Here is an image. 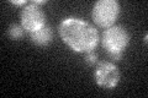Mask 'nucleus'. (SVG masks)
<instances>
[{"instance_id":"obj_1","label":"nucleus","mask_w":148,"mask_h":98,"mask_svg":"<svg viewBox=\"0 0 148 98\" xmlns=\"http://www.w3.org/2000/svg\"><path fill=\"white\" fill-rule=\"evenodd\" d=\"M58 32L61 39L77 53L92 52L100 42L99 31L91 23L79 17L69 16L63 18L59 23Z\"/></svg>"},{"instance_id":"obj_2","label":"nucleus","mask_w":148,"mask_h":98,"mask_svg":"<svg viewBox=\"0 0 148 98\" xmlns=\"http://www.w3.org/2000/svg\"><path fill=\"white\" fill-rule=\"evenodd\" d=\"M131 36L123 26L114 25L106 28L101 36V44L106 49L110 59L120 62L123 57V53L130 44Z\"/></svg>"},{"instance_id":"obj_3","label":"nucleus","mask_w":148,"mask_h":98,"mask_svg":"<svg viewBox=\"0 0 148 98\" xmlns=\"http://www.w3.org/2000/svg\"><path fill=\"white\" fill-rule=\"evenodd\" d=\"M121 6L116 0H98L91 10V17L100 28H109L119 20Z\"/></svg>"},{"instance_id":"obj_4","label":"nucleus","mask_w":148,"mask_h":98,"mask_svg":"<svg viewBox=\"0 0 148 98\" xmlns=\"http://www.w3.org/2000/svg\"><path fill=\"white\" fill-rule=\"evenodd\" d=\"M20 20H21V26L24 27L26 34L37 32L47 25L46 23L47 16H46L45 11L34 3H29L26 6L21 9Z\"/></svg>"},{"instance_id":"obj_5","label":"nucleus","mask_w":148,"mask_h":98,"mask_svg":"<svg viewBox=\"0 0 148 98\" xmlns=\"http://www.w3.org/2000/svg\"><path fill=\"white\" fill-rule=\"evenodd\" d=\"M94 78L96 85L105 88H115L121 78L117 65L112 62H98L95 65Z\"/></svg>"},{"instance_id":"obj_6","label":"nucleus","mask_w":148,"mask_h":98,"mask_svg":"<svg viewBox=\"0 0 148 98\" xmlns=\"http://www.w3.org/2000/svg\"><path fill=\"white\" fill-rule=\"evenodd\" d=\"M29 36L30 41L37 47H47L48 44L52 43L53 41V30L52 27L46 25L45 27H42L41 30H38L37 32L27 34Z\"/></svg>"},{"instance_id":"obj_7","label":"nucleus","mask_w":148,"mask_h":98,"mask_svg":"<svg viewBox=\"0 0 148 98\" xmlns=\"http://www.w3.org/2000/svg\"><path fill=\"white\" fill-rule=\"evenodd\" d=\"M26 32L24 30V27L17 23H11L8 28V36L11 41H20L25 37Z\"/></svg>"},{"instance_id":"obj_8","label":"nucleus","mask_w":148,"mask_h":98,"mask_svg":"<svg viewBox=\"0 0 148 98\" xmlns=\"http://www.w3.org/2000/svg\"><path fill=\"white\" fill-rule=\"evenodd\" d=\"M84 62L86 63L88 66H94V65L98 64V54H96L94 50L89 52V53H85Z\"/></svg>"},{"instance_id":"obj_9","label":"nucleus","mask_w":148,"mask_h":98,"mask_svg":"<svg viewBox=\"0 0 148 98\" xmlns=\"http://www.w3.org/2000/svg\"><path fill=\"white\" fill-rule=\"evenodd\" d=\"M10 4L16 5V6H26L29 3H27V0H11Z\"/></svg>"},{"instance_id":"obj_10","label":"nucleus","mask_w":148,"mask_h":98,"mask_svg":"<svg viewBox=\"0 0 148 98\" xmlns=\"http://www.w3.org/2000/svg\"><path fill=\"white\" fill-rule=\"evenodd\" d=\"M31 3H34V4H36V5L40 6V5H45L47 1H46V0H34V1H31Z\"/></svg>"},{"instance_id":"obj_11","label":"nucleus","mask_w":148,"mask_h":98,"mask_svg":"<svg viewBox=\"0 0 148 98\" xmlns=\"http://www.w3.org/2000/svg\"><path fill=\"white\" fill-rule=\"evenodd\" d=\"M147 38H148V36H147V33L145 34V39H143V41H145V43H147Z\"/></svg>"}]
</instances>
